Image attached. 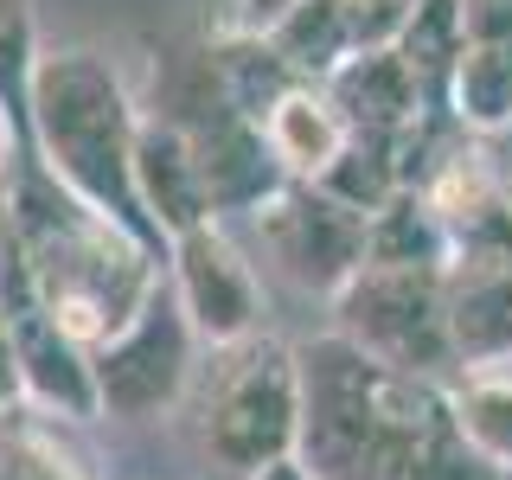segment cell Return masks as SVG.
I'll use <instances>...</instances> for the list:
<instances>
[{"label": "cell", "instance_id": "6da1fadb", "mask_svg": "<svg viewBox=\"0 0 512 480\" xmlns=\"http://www.w3.org/2000/svg\"><path fill=\"white\" fill-rule=\"evenodd\" d=\"M301 352V480H474L455 397L436 378L365 359L340 333Z\"/></svg>", "mask_w": 512, "mask_h": 480}, {"label": "cell", "instance_id": "7a4b0ae2", "mask_svg": "<svg viewBox=\"0 0 512 480\" xmlns=\"http://www.w3.org/2000/svg\"><path fill=\"white\" fill-rule=\"evenodd\" d=\"M7 231H13V276L90 359L116 346L160 301V263H154L160 244L90 212L45 167L7 173Z\"/></svg>", "mask_w": 512, "mask_h": 480}, {"label": "cell", "instance_id": "3957f363", "mask_svg": "<svg viewBox=\"0 0 512 480\" xmlns=\"http://www.w3.org/2000/svg\"><path fill=\"white\" fill-rule=\"evenodd\" d=\"M26 116H32V141H39V167L71 199H84L90 212H103V218L128 224V231H141L148 244H160L135 199L141 109L122 84L116 58L96 52V45H52V52H39L32 77H26Z\"/></svg>", "mask_w": 512, "mask_h": 480}, {"label": "cell", "instance_id": "277c9868", "mask_svg": "<svg viewBox=\"0 0 512 480\" xmlns=\"http://www.w3.org/2000/svg\"><path fill=\"white\" fill-rule=\"evenodd\" d=\"M423 199L448 237L442 308H448L455 365L487 372V365L512 359V199L461 167Z\"/></svg>", "mask_w": 512, "mask_h": 480}, {"label": "cell", "instance_id": "5b68a950", "mask_svg": "<svg viewBox=\"0 0 512 480\" xmlns=\"http://www.w3.org/2000/svg\"><path fill=\"white\" fill-rule=\"evenodd\" d=\"M199 448L237 480H269L295 468L301 448V352L256 333L224 346L199 384Z\"/></svg>", "mask_w": 512, "mask_h": 480}, {"label": "cell", "instance_id": "8992f818", "mask_svg": "<svg viewBox=\"0 0 512 480\" xmlns=\"http://www.w3.org/2000/svg\"><path fill=\"white\" fill-rule=\"evenodd\" d=\"M442 263L448 256H365V269L333 295L340 340L359 346L365 359L397 365V372L436 378L455 365L448 340V308H442Z\"/></svg>", "mask_w": 512, "mask_h": 480}, {"label": "cell", "instance_id": "52a82bcc", "mask_svg": "<svg viewBox=\"0 0 512 480\" xmlns=\"http://www.w3.org/2000/svg\"><path fill=\"white\" fill-rule=\"evenodd\" d=\"M250 218H256V237H263V256L308 295H340L365 269V250H372V218L327 186L288 180Z\"/></svg>", "mask_w": 512, "mask_h": 480}, {"label": "cell", "instance_id": "ba28073f", "mask_svg": "<svg viewBox=\"0 0 512 480\" xmlns=\"http://www.w3.org/2000/svg\"><path fill=\"white\" fill-rule=\"evenodd\" d=\"M167 263H173V301H180L192 340L212 352L256 340V327H263V282H256L250 256L218 224H199V231L173 237Z\"/></svg>", "mask_w": 512, "mask_h": 480}, {"label": "cell", "instance_id": "9c48e42d", "mask_svg": "<svg viewBox=\"0 0 512 480\" xmlns=\"http://www.w3.org/2000/svg\"><path fill=\"white\" fill-rule=\"evenodd\" d=\"M96 397L116 416H160L186 397L192 384V327L180 301L160 295L116 346L96 352Z\"/></svg>", "mask_w": 512, "mask_h": 480}, {"label": "cell", "instance_id": "30bf717a", "mask_svg": "<svg viewBox=\"0 0 512 480\" xmlns=\"http://www.w3.org/2000/svg\"><path fill=\"white\" fill-rule=\"evenodd\" d=\"M416 7L423 0H301L276 32H263V45L308 84V77H333L365 52L404 45Z\"/></svg>", "mask_w": 512, "mask_h": 480}, {"label": "cell", "instance_id": "8fae6325", "mask_svg": "<svg viewBox=\"0 0 512 480\" xmlns=\"http://www.w3.org/2000/svg\"><path fill=\"white\" fill-rule=\"evenodd\" d=\"M0 308H7V333H13V359H20L26 404H39L45 416H64V423H90V416H103L90 352L77 346L71 333H58V320L26 295V282L13 276V263L0 269Z\"/></svg>", "mask_w": 512, "mask_h": 480}, {"label": "cell", "instance_id": "7c38bea8", "mask_svg": "<svg viewBox=\"0 0 512 480\" xmlns=\"http://www.w3.org/2000/svg\"><path fill=\"white\" fill-rule=\"evenodd\" d=\"M448 96L455 116L480 135L512 122V0H461Z\"/></svg>", "mask_w": 512, "mask_h": 480}, {"label": "cell", "instance_id": "4fadbf2b", "mask_svg": "<svg viewBox=\"0 0 512 480\" xmlns=\"http://www.w3.org/2000/svg\"><path fill=\"white\" fill-rule=\"evenodd\" d=\"M135 199L141 218L160 244L199 231V224H218L212 192H205L199 154H192L186 128L173 116H141V141H135Z\"/></svg>", "mask_w": 512, "mask_h": 480}, {"label": "cell", "instance_id": "5bb4252c", "mask_svg": "<svg viewBox=\"0 0 512 480\" xmlns=\"http://www.w3.org/2000/svg\"><path fill=\"white\" fill-rule=\"evenodd\" d=\"M327 103L346 116L352 141H384L391 148L423 116V77L410 71V58L397 45L391 52H365L327 77Z\"/></svg>", "mask_w": 512, "mask_h": 480}, {"label": "cell", "instance_id": "9a60e30c", "mask_svg": "<svg viewBox=\"0 0 512 480\" xmlns=\"http://www.w3.org/2000/svg\"><path fill=\"white\" fill-rule=\"evenodd\" d=\"M256 128H263V148L282 167V180H295V186H327L340 173V160L352 154L346 116L314 84H295L288 96H276Z\"/></svg>", "mask_w": 512, "mask_h": 480}, {"label": "cell", "instance_id": "2e32d148", "mask_svg": "<svg viewBox=\"0 0 512 480\" xmlns=\"http://www.w3.org/2000/svg\"><path fill=\"white\" fill-rule=\"evenodd\" d=\"M455 423L480 468L512 474V378H474L468 391H455Z\"/></svg>", "mask_w": 512, "mask_h": 480}, {"label": "cell", "instance_id": "e0dca14e", "mask_svg": "<svg viewBox=\"0 0 512 480\" xmlns=\"http://www.w3.org/2000/svg\"><path fill=\"white\" fill-rule=\"evenodd\" d=\"M0 480H84V468L39 416L7 410L0 416Z\"/></svg>", "mask_w": 512, "mask_h": 480}, {"label": "cell", "instance_id": "ac0fdd59", "mask_svg": "<svg viewBox=\"0 0 512 480\" xmlns=\"http://www.w3.org/2000/svg\"><path fill=\"white\" fill-rule=\"evenodd\" d=\"M32 0H0V84H20L26 96V77H32Z\"/></svg>", "mask_w": 512, "mask_h": 480}, {"label": "cell", "instance_id": "d6986e66", "mask_svg": "<svg viewBox=\"0 0 512 480\" xmlns=\"http://www.w3.org/2000/svg\"><path fill=\"white\" fill-rule=\"evenodd\" d=\"M26 391H20V359H13V333H7V308H0V416L20 410Z\"/></svg>", "mask_w": 512, "mask_h": 480}, {"label": "cell", "instance_id": "ffe728a7", "mask_svg": "<svg viewBox=\"0 0 512 480\" xmlns=\"http://www.w3.org/2000/svg\"><path fill=\"white\" fill-rule=\"evenodd\" d=\"M7 173H13V116L0 103V186H7Z\"/></svg>", "mask_w": 512, "mask_h": 480}, {"label": "cell", "instance_id": "44dd1931", "mask_svg": "<svg viewBox=\"0 0 512 480\" xmlns=\"http://www.w3.org/2000/svg\"><path fill=\"white\" fill-rule=\"evenodd\" d=\"M269 480H301V468H276V474H269Z\"/></svg>", "mask_w": 512, "mask_h": 480}]
</instances>
